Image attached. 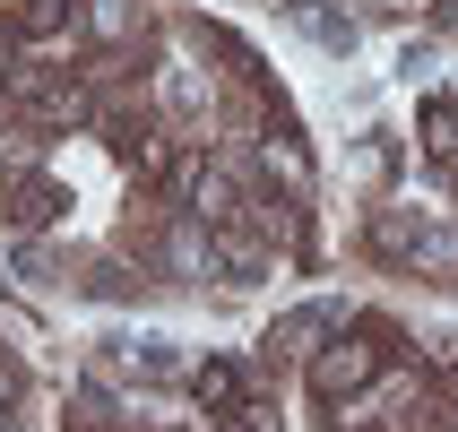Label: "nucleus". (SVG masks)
<instances>
[{"instance_id":"nucleus-1","label":"nucleus","mask_w":458,"mask_h":432,"mask_svg":"<svg viewBox=\"0 0 458 432\" xmlns=\"http://www.w3.org/2000/svg\"><path fill=\"white\" fill-rule=\"evenodd\" d=\"M398 346H407V337L389 329V320H346V329L311 355V398H320V407H337V398L372 389V381H381V363L398 355Z\"/></svg>"},{"instance_id":"nucleus-2","label":"nucleus","mask_w":458,"mask_h":432,"mask_svg":"<svg viewBox=\"0 0 458 432\" xmlns=\"http://www.w3.org/2000/svg\"><path fill=\"white\" fill-rule=\"evenodd\" d=\"M337 320H355V311H337V303H294L277 329L259 337V355H268V363H311V355H320V337H329Z\"/></svg>"},{"instance_id":"nucleus-3","label":"nucleus","mask_w":458,"mask_h":432,"mask_svg":"<svg viewBox=\"0 0 458 432\" xmlns=\"http://www.w3.org/2000/svg\"><path fill=\"white\" fill-rule=\"evenodd\" d=\"M242 225L259 233V242H268V251H285V259H303L311 251V225H303V199H294V191H251V199H242Z\"/></svg>"},{"instance_id":"nucleus-4","label":"nucleus","mask_w":458,"mask_h":432,"mask_svg":"<svg viewBox=\"0 0 458 432\" xmlns=\"http://www.w3.org/2000/svg\"><path fill=\"white\" fill-rule=\"evenodd\" d=\"M242 199H251V191L233 182V165H225V156H208L199 174H191V191H182V216H199V225H233Z\"/></svg>"},{"instance_id":"nucleus-5","label":"nucleus","mask_w":458,"mask_h":432,"mask_svg":"<svg viewBox=\"0 0 458 432\" xmlns=\"http://www.w3.org/2000/svg\"><path fill=\"white\" fill-rule=\"evenodd\" d=\"M78 26H87V44H96V52H139L148 9H139V0H78Z\"/></svg>"},{"instance_id":"nucleus-6","label":"nucleus","mask_w":458,"mask_h":432,"mask_svg":"<svg viewBox=\"0 0 458 432\" xmlns=\"http://www.w3.org/2000/svg\"><path fill=\"white\" fill-rule=\"evenodd\" d=\"M268 268H277V251H268L242 216H233V225H216V285H259Z\"/></svg>"},{"instance_id":"nucleus-7","label":"nucleus","mask_w":458,"mask_h":432,"mask_svg":"<svg viewBox=\"0 0 458 432\" xmlns=\"http://www.w3.org/2000/svg\"><path fill=\"white\" fill-rule=\"evenodd\" d=\"M182 381H191V398H199L208 415H225V407H242V398H251V372H242L233 355H208V363H191Z\"/></svg>"},{"instance_id":"nucleus-8","label":"nucleus","mask_w":458,"mask_h":432,"mask_svg":"<svg viewBox=\"0 0 458 432\" xmlns=\"http://www.w3.org/2000/svg\"><path fill=\"white\" fill-rule=\"evenodd\" d=\"M415 148H424V165H441V174L458 182V96H433V104H424V122H415Z\"/></svg>"},{"instance_id":"nucleus-9","label":"nucleus","mask_w":458,"mask_h":432,"mask_svg":"<svg viewBox=\"0 0 458 432\" xmlns=\"http://www.w3.org/2000/svg\"><path fill=\"white\" fill-rule=\"evenodd\" d=\"M363 242H372L381 259H407V268H415V242H424V216H415V208H381Z\"/></svg>"},{"instance_id":"nucleus-10","label":"nucleus","mask_w":458,"mask_h":432,"mask_svg":"<svg viewBox=\"0 0 458 432\" xmlns=\"http://www.w3.org/2000/svg\"><path fill=\"white\" fill-rule=\"evenodd\" d=\"M139 285H148V259H96V268H87V294H104V303H122V294H139Z\"/></svg>"},{"instance_id":"nucleus-11","label":"nucleus","mask_w":458,"mask_h":432,"mask_svg":"<svg viewBox=\"0 0 458 432\" xmlns=\"http://www.w3.org/2000/svg\"><path fill=\"white\" fill-rule=\"evenodd\" d=\"M303 35H311L320 52H355V44H363V26L346 18V9H303Z\"/></svg>"},{"instance_id":"nucleus-12","label":"nucleus","mask_w":458,"mask_h":432,"mask_svg":"<svg viewBox=\"0 0 458 432\" xmlns=\"http://www.w3.org/2000/svg\"><path fill=\"white\" fill-rule=\"evenodd\" d=\"M208 432H285V415H277V398H242V407L208 415Z\"/></svg>"},{"instance_id":"nucleus-13","label":"nucleus","mask_w":458,"mask_h":432,"mask_svg":"<svg viewBox=\"0 0 458 432\" xmlns=\"http://www.w3.org/2000/svg\"><path fill=\"white\" fill-rule=\"evenodd\" d=\"M18 26L26 35H61V26H78V0H26Z\"/></svg>"},{"instance_id":"nucleus-14","label":"nucleus","mask_w":458,"mask_h":432,"mask_svg":"<svg viewBox=\"0 0 458 432\" xmlns=\"http://www.w3.org/2000/svg\"><path fill=\"white\" fill-rule=\"evenodd\" d=\"M18 61H26V26H18V18H0V78L18 70Z\"/></svg>"},{"instance_id":"nucleus-15","label":"nucleus","mask_w":458,"mask_h":432,"mask_svg":"<svg viewBox=\"0 0 458 432\" xmlns=\"http://www.w3.org/2000/svg\"><path fill=\"white\" fill-rule=\"evenodd\" d=\"M26 398V372H18V355H0V415Z\"/></svg>"},{"instance_id":"nucleus-16","label":"nucleus","mask_w":458,"mask_h":432,"mask_svg":"<svg viewBox=\"0 0 458 432\" xmlns=\"http://www.w3.org/2000/svg\"><path fill=\"white\" fill-rule=\"evenodd\" d=\"M0 432H18V424H9V415H0Z\"/></svg>"}]
</instances>
